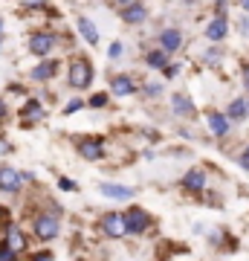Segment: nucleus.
Segmentation results:
<instances>
[{
    "label": "nucleus",
    "instance_id": "nucleus-16",
    "mask_svg": "<svg viewBox=\"0 0 249 261\" xmlns=\"http://www.w3.org/2000/svg\"><path fill=\"white\" fill-rule=\"evenodd\" d=\"M58 70H61V64H58L56 58H41V61L32 67L29 79H32V82H52L58 75Z\"/></svg>",
    "mask_w": 249,
    "mask_h": 261
},
{
    "label": "nucleus",
    "instance_id": "nucleus-33",
    "mask_svg": "<svg viewBox=\"0 0 249 261\" xmlns=\"http://www.w3.org/2000/svg\"><path fill=\"white\" fill-rule=\"evenodd\" d=\"M15 258H18V255H15L9 247H0V261H15Z\"/></svg>",
    "mask_w": 249,
    "mask_h": 261
},
{
    "label": "nucleus",
    "instance_id": "nucleus-38",
    "mask_svg": "<svg viewBox=\"0 0 249 261\" xmlns=\"http://www.w3.org/2000/svg\"><path fill=\"white\" fill-rule=\"evenodd\" d=\"M185 6H197V3H200V0H183Z\"/></svg>",
    "mask_w": 249,
    "mask_h": 261
},
{
    "label": "nucleus",
    "instance_id": "nucleus-25",
    "mask_svg": "<svg viewBox=\"0 0 249 261\" xmlns=\"http://www.w3.org/2000/svg\"><path fill=\"white\" fill-rule=\"evenodd\" d=\"M107 102H110L107 93H93L90 99H87V108H107Z\"/></svg>",
    "mask_w": 249,
    "mask_h": 261
},
{
    "label": "nucleus",
    "instance_id": "nucleus-2",
    "mask_svg": "<svg viewBox=\"0 0 249 261\" xmlns=\"http://www.w3.org/2000/svg\"><path fill=\"white\" fill-rule=\"evenodd\" d=\"M58 44H61L58 32H52V29H38V32H32V35H29L26 49L35 58H52V53H56Z\"/></svg>",
    "mask_w": 249,
    "mask_h": 261
},
{
    "label": "nucleus",
    "instance_id": "nucleus-14",
    "mask_svg": "<svg viewBox=\"0 0 249 261\" xmlns=\"http://www.w3.org/2000/svg\"><path fill=\"white\" fill-rule=\"evenodd\" d=\"M168 105H171V113L180 119H197V105L188 93H174Z\"/></svg>",
    "mask_w": 249,
    "mask_h": 261
},
{
    "label": "nucleus",
    "instance_id": "nucleus-34",
    "mask_svg": "<svg viewBox=\"0 0 249 261\" xmlns=\"http://www.w3.org/2000/svg\"><path fill=\"white\" fill-rule=\"evenodd\" d=\"M32 261H52V252H38V255H32Z\"/></svg>",
    "mask_w": 249,
    "mask_h": 261
},
{
    "label": "nucleus",
    "instance_id": "nucleus-10",
    "mask_svg": "<svg viewBox=\"0 0 249 261\" xmlns=\"http://www.w3.org/2000/svg\"><path fill=\"white\" fill-rule=\"evenodd\" d=\"M23 180H29L23 171H18V168H12V166H0V192L3 195H18Z\"/></svg>",
    "mask_w": 249,
    "mask_h": 261
},
{
    "label": "nucleus",
    "instance_id": "nucleus-30",
    "mask_svg": "<svg viewBox=\"0 0 249 261\" xmlns=\"http://www.w3.org/2000/svg\"><path fill=\"white\" fill-rule=\"evenodd\" d=\"M58 189H61V192H78V183L70 180V177H58Z\"/></svg>",
    "mask_w": 249,
    "mask_h": 261
},
{
    "label": "nucleus",
    "instance_id": "nucleus-9",
    "mask_svg": "<svg viewBox=\"0 0 249 261\" xmlns=\"http://www.w3.org/2000/svg\"><path fill=\"white\" fill-rule=\"evenodd\" d=\"M75 151H78L84 160L96 163V160H104V154H107V145H104L102 137H81V140H78V145H75Z\"/></svg>",
    "mask_w": 249,
    "mask_h": 261
},
{
    "label": "nucleus",
    "instance_id": "nucleus-29",
    "mask_svg": "<svg viewBox=\"0 0 249 261\" xmlns=\"http://www.w3.org/2000/svg\"><path fill=\"white\" fill-rule=\"evenodd\" d=\"M238 32H240V38H246V41H249V15H246V12H240V18H238Z\"/></svg>",
    "mask_w": 249,
    "mask_h": 261
},
{
    "label": "nucleus",
    "instance_id": "nucleus-40",
    "mask_svg": "<svg viewBox=\"0 0 249 261\" xmlns=\"http://www.w3.org/2000/svg\"><path fill=\"white\" fill-rule=\"evenodd\" d=\"M246 113H249V96H246Z\"/></svg>",
    "mask_w": 249,
    "mask_h": 261
},
{
    "label": "nucleus",
    "instance_id": "nucleus-12",
    "mask_svg": "<svg viewBox=\"0 0 249 261\" xmlns=\"http://www.w3.org/2000/svg\"><path fill=\"white\" fill-rule=\"evenodd\" d=\"M44 102L41 99H35V96H29L26 102L20 105V111H18V122L20 125H35V122L44 119Z\"/></svg>",
    "mask_w": 249,
    "mask_h": 261
},
{
    "label": "nucleus",
    "instance_id": "nucleus-32",
    "mask_svg": "<svg viewBox=\"0 0 249 261\" xmlns=\"http://www.w3.org/2000/svg\"><path fill=\"white\" fill-rule=\"evenodd\" d=\"M238 166L243 168V171H249V142L243 145V151L238 154Z\"/></svg>",
    "mask_w": 249,
    "mask_h": 261
},
{
    "label": "nucleus",
    "instance_id": "nucleus-23",
    "mask_svg": "<svg viewBox=\"0 0 249 261\" xmlns=\"http://www.w3.org/2000/svg\"><path fill=\"white\" fill-rule=\"evenodd\" d=\"M223 58H226V49H223L220 44H212V47L203 53V64L212 67V70H217V67L223 64Z\"/></svg>",
    "mask_w": 249,
    "mask_h": 261
},
{
    "label": "nucleus",
    "instance_id": "nucleus-8",
    "mask_svg": "<svg viewBox=\"0 0 249 261\" xmlns=\"http://www.w3.org/2000/svg\"><path fill=\"white\" fill-rule=\"evenodd\" d=\"M183 29L180 27H165V29H159L157 32V47L159 49H165L168 56H174V53H180L183 49Z\"/></svg>",
    "mask_w": 249,
    "mask_h": 261
},
{
    "label": "nucleus",
    "instance_id": "nucleus-6",
    "mask_svg": "<svg viewBox=\"0 0 249 261\" xmlns=\"http://www.w3.org/2000/svg\"><path fill=\"white\" fill-rule=\"evenodd\" d=\"M125 226H128V235H145L151 226V212L142 206H130L125 212Z\"/></svg>",
    "mask_w": 249,
    "mask_h": 261
},
{
    "label": "nucleus",
    "instance_id": "nucleus-18",
    "mask_svg": "<svg viewBox=\"0 0 249 261\" xmlns=\"http://www.w3.org/2000/svg\"><path fill=\"white\" fill-rule=\"evenodd\" d=\"M209 244L217 247V250H223V252H235L238 250V238H235L229 229H212V232H209Z\"/></svg>",
    "mask_w": 249,
    "mask_h": 261
},
{
    "label": "nucleus",
    "instance_id": "nucleus-39",
    "mask_svg": "<svg viewBox=\"0 0 249 261\" xmlns=\"http://www.w3.org/2000/svg\"><path fill=\"white\" fill-rule=\"evenodd\" d=\"M0 38H3V18H0Z\"/></svg>",
    "mask_w": 249,
    "mask_h": 261
},
{
    "label": "nucleus",
    "instance_id": "nucleus-31",
    "mask_svg": "<svg viewBox=\"0 0 249 261\" xmlns=\"http://www.w3.org/2000/svg\"><path fill=\"white\" fill-rule=\"evenodd\" d=\"M240 84H243V90H246V96H249V61L240 64Z\"/></svg>",
    "mask_w": 249,
    "mask_h": 261
},
{
    "label": "nucleus",
    "instance_id": "nucleus-4",
    "mask_svg": "<svg viewBox=\"0 0 249 261\" xmlns=\"http://www.w3.org/2000/svg\"><path fill=\"white\" fill-rule=\"evenodd\" d=\"M180 189L188 192V195H203L206 189H209V171L200 168V166L188 168L183 177H180Z\"/></svg>",
    "mask_w": 249,
    "mask_h": 261
},
{
    "label": "nucleus",
    "instance_id": "nucleus-1",
    "mask_svg": "<svg viewBox=\"0 0 249 261\" xmlns=\"http://www.w3.org/2000/svg\"><path fill=\"white\" fill-rule=\"evenodd\" d=\"M93 61L87 56H73L70 58V64H67V84L73 87V90H87L93 84Z\"/></svg>",
    "mask_w": 249,
    "mask_h": 261
},
{
    "label": "nucleus",
    "instance_id": "nucleus-20",
    "mask_svg": "<svg viewBox=\"0 0 249 261\" xmlns=\"http://www.w3.org/2000/svg\"><path fill=\"white\" fill-rule=\"evenodd\" d=\"M3 247H9V250L15 252V255L26 250V235H23V229L12 224L9 229H6V241H3Z\"/></svg>",
    "mask_w": 249,
    "mask_h": 261
},
{
    "label": "nucleus",
    "instance_id": "nucleus-7",
    "mask_svg": "<svg viewBox=\"0 0 249 261\" xmlns=\"http://www.w3.org/2000/svg\"><path fill=\"white\" fill-rule=\"evenodd\" d=\"M206 128H209V134H212L214 140H226L235 125L229 122V116L223 111H206Z\"/></svg>",
    "mask_w": 249,
    "mask_h": 261
},
{
    "label": "nucleus",
    "instance_id": "nucleus-13",
    "mask_svg": "<svg viewBox=\"0 0 249 261\" xmlns=\"http://www.w3.org/2000/svg\"><path fill=\"white\" fill-rule=\"evenodd\" d=\"M206 41H212V44H223L226 41V35H229V18L226 15H212V20L206 23L203 29Z\"/></svg>",
    "mask_w": 249,
    "mask_h": 261
},
{
    "label": "nucleus",
    "instance_id": "nucleus-41",
    "mask_svg": "<svg viewBox=\"0 0 249 261\" xmlns=\"http://www.w3.org/2000/svg\"><path fill=\"white\" fill-rule=\"evenodd\" d=\"M0 49H3V44H0Z\"/></svg>",
    "mask_w": 249,
    "mask_h": 261
},
{
    "label": "nucleus",
    "instance_id": "nucleus-27",
    "mask_svg": "<svg viewBox=\"0 0 249 261\" xmlns=\"http://www.w3.org/2000/svg\"><path fill=\"white\" fill-rule=\"evenodd\" d=\"M180 73H183V64H177V61H171V64H168L165 70H162V79H165V82H171V79H177Z\"/></svg>",
    "mask_w": 249,
    "mask_h": 261
},
{
    "label": "nucleus",
    "instance_id": "nucleus-11",
    "mask_svg": "<svg viewBox=\"0 0 249 261\" xmlns=\"http://www.w3.org/2000/svg\"><path fill=\"white\" fill-rule=\"evenodd\" d=\"M110 93L116 99H128V96L139 93V82L130 73H116L110 75Z\"/></svg>",
    "mask_w": 249,
    "mask_h": 261
},
{
    "label": "nucleus",
    "instance_id": "nucleus-36",
    "mask_svg": "<svg viewBox=\"0 0 249 261\" xmlns=\"http://www.w3.org/2000/svg\"><path fill=\"white\" fill-rule=\"evenodd\" d=\"M238 6H240V12H246L249 15V0H238Z\"/></svg>",
    "mask_w": 249,
    "mask_h": 261
},
{
    "label": "nucleus",
    "instance_id": "nucleus-24",
    "mask_svg": "<svg viewBox=\"0 0 249 261\" xmlns=\"http://www.w3.org/2000/svg\"><path fill=\"white\" fill-rule=\"evenodd\" d=\"M139 90H142L145 99H159V96H162V82H148V84H142Z\"/></svg>",
    "mask_w": 249,
    "mask_h": 261
},
{
    "label": "nucleus",
    "instance_id": "nucleus-22",
    "mask_svg": "<svg viewBox=\"0 0 249 261\" xmlns=\"http://www.w3.org/2000/svg\"><path fill=\"white\" fill-rule=\"evenodd\" d=\"M75 27H78V35H81L90 47L99 44V29H96V23H93L90 18H78V20H75Z\"/></svg>",
    "mask_w": 249,
    "mask_h": 261
},
{
    "label": "nucleus",
    "instance_id": "nucleus-15",
    "mask_svg": "<svg viewBox=\"0 0 249 261\" xmlns=\"http://www.w3.org/2000/svg\"><path fill=\"white\" fill-rule=\"evenodd\" d=\"M119 18L128 23V27H142L148 20V6L142 3V0H133V3H128V6H122L119 9Z\"/></svg>",
    "mask_w": 249,
    "mask_h": 261
},
{
    "label": "nucleus",
    "instance_id": "nucleus-26",
    "mask_svg": "<svg viewBox=\"0 0 249 261\" xmlns=\"http://www.w3.org/2000/svg\"><path fill=\"white\" fill-rule=\"evenodd\" d=\"M122 56H125V44H122V41H113L110 47H107V58H110V61H119Z\"/></svg>",
    "mask_w": 249,
    "mask_h": 261
},
{
    "label": "nucleus",
    "instance_id": "nucleus-5",
    "mask_svg": "<svg viewBox=\"0 0 249 261\" xmlns=\"http://www.w3.org/2000/svg\"><path fill=\"white\" fill-rule=\"evenodd\" d=\"M99 232L104 238H125L128 235V226H125V212H107L102 215V221H99Z\"/></svg>",
    "mask_w": 249,
    "mask_h": 261
},
{
    "label": "nucleus",
    "instance_id": "nucleus-19",
    "mask_svg": "<svg viewBox=\"0 0 249 261\" xmlns=\"http://www.w3.org/2000/svg\"><path fill=\"white\" fill-rule=\"evenodd\" d=\"M226 116H229L232 125H240V122H246L249 119V113H246V96H235L229 105H226Z\"/></svg>",
    "mask_w": 249,
    "mask_h": 261
},
{
    "label": "nucleus",
    "instance_id": "nucleus-21",
    "mask_svg": "<svg viewBox=\"0 0 249 261\" xmlns=\"http://www.w3.org/2000/svg\"><path fill=\"white\" fill-rule=\"evenodd\" d=\"M145 64L151 67V70H159V73H162V70L171 64V56H168L165 49L154 47V49H148V53H145Z\"/></svg>",
    "mask_w": 249,
    "mask_h": 261
},
{
    "label": "nucleus",
    "instance_id": "nucleus-3",
    "mask_svg": "<svg viewBox=\"0 0 249 261\" xmlns=\"http://www.w3.org/2000/svg\"><path fill=\"white\" fill-rule=\"evenodd\" d=\"M32 232H35L38 241H56L58 232H61V221H58V212H41L35 215V224H32Z\"/></svg>",
    "mask_w": 249,
    "mask_h": 261
},
{
    "label": "nucleus",
    "instance_id": "nucleus-37",
    "mask_svg": "<svg viewBox=\"0 0 249 261\" xmlns=\"http://www.w3.org/2000/svg\"><path fill=\"white\" fill-rule=\"evenodd\" d=\"M113 3H119V9H122V6H128V3H133V0H113Z\"/></svg>",
    "mask_w": 249,
    "mask_h": 261
},
{
    "label": "nucleus",
    "instance_id": "nucleus-35",
    "mask_svg": "<svg viewBox=\"0 0 249 261\" xmlns=\"http://www.w3.org/2000/svg\"><path fill=\"white\" fill-rule=\"evenodd\" d=\"M6 113H9V108H6V99H3V96H0V122L6 119Z\"/></svg>",
    "mask_w": 249,
    "mask_h": 261
},
{
    "label": "nucleus",
    "instance_id": "nucleus-28",
    "mask_svg": "<svg viewBox=\"0 0 249 261\" xmlns=\"http://www.w3.org/2000/svg\"><path fill=\"white\" fill-rule=\"evenodd\" d=\"M84 105H87L84 99H70V102L64 105V116H70V113H78V111L84 108Z\"/></svg>",
    "mask_w": 249,
    "mask_h": 261
},
{
    "label": "nucleus",
    "instance_id": "nucleus-17",
    "mask_svg": "<svg viewBox=\"0 0 249 261\" xmlns=\"http://www.w3.org/2000/svg\"><path fill=\"white\" fill-rule=\"evenodd\" d=\"M99 192L110 200H133L136 197V189L125 186V183H99Z\"/></svg>",
    "mask_w": 249,
    "mask_h": 261
}]
</instances>
